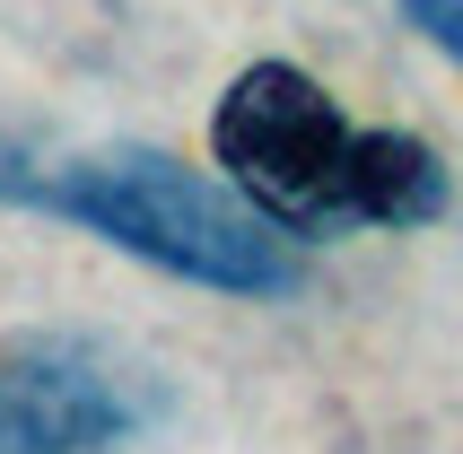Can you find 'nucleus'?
I'll return each mask as SVG.
<instances>
[{
  "mask_svg": "<svg viewBox=\"0 0 463 454\" xmlns=\"http://www.w3.org/2000/svg\"><path fill=\"white\" fill-rule=\"evenodd\" d=\"M0 202L52 210L157 271L219 298H288V227L262 219L236 184H210L157 149H88V157H0Z\"/></svg>",
  "mask_w": 463,
  "mask_h": 454,
  "instance_id": "f03ea898",
  "label": "nucleus"
},
{
  "mask_svg": "<svg viewBox=\"0 0 463 454\" xmlns=\"http://www.w3.org/2000/svg\"><path fill=\"white\" fill-rule=\"evenodd\" d=\"M166 420V384L97 332L0 341V454H131Z\"/></svg>",
  "mask_w": 463,
  "mask_h": 454,
  "instance_id": "7ed1b4c3",
  "label": "nucleus"
},
{
  "mask_svg": "<svg viewBox=\"0 0 463 454\" xmlns=\"http://www.w3.org/2000/svg\"><path fill=\"white\" fill-rule=\"evenodd\" d=\"M402 18H411L446 61H463V0H402Z\"/></svg>",
  "mask_w": 463,
  "mask_h": 454,
  "instance_id": "20e7f679",
  "label": "nucleus"
},
{
  "mask_svg": "<svg viewBox=\"0 0 463 454\" xmlns=\"http://www.w3.org/2000/svg\"><path fill=\"white\" fill-rule=\"evenodd\" d=\"M210 149L228 184L288 236H350V227H429L446 210V166L429 140L385 123H350L324 79L298 61H254L228 79L210 114Z\"/></svg>",
  "mask_w": 463,
  "mask_h": 454,
  "instance_id": "f257e3e1",
  "label": "nucleus"
}]
</instances>
